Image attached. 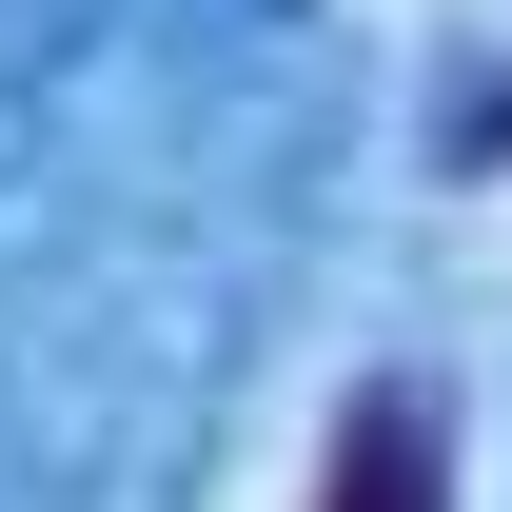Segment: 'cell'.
I'll return each mask as SVG.
<instances>
[{
  "label": "cell",
  "mask_w": 512,
  "mask_h": 512,
  "mask_svg": "<svg viewBox=\"0 0 512 512\" xmlns=\"http://www.w3.org/2000/svg\"><path fill=\"white\" fill-rule=\"evenodd\" d=\"M316 512H453L434 394H355V414H335V473H316Z\"/></svg>",
  "instance_id": "obj_1"
}]
</instances>
